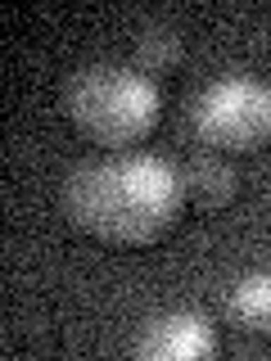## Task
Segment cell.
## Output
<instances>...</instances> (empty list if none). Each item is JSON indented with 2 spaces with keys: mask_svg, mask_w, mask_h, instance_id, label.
I'll return each mask as SVG.
<instances>
[{
  "mask_svg": "<svg viewBox=\"0 0 271 361\" xmlns=\"http://www.w3.org/2000/svg\"><path fill=\"white\" fill-rule=\"evenodd\" d=\"M190 127L212 154H253L271 140V86L248 73L217 77L195 95Z\"/></svg>",
  "mask_w": 271,
  "mask_h": 361,
  "instance_id": "cell-3",
  "label": "cell"
},
{
  "mask_svg": "<svg viewBox=\"0 0 271 361\" xmlns=\"http://www.w3.org/2000/svg\"><path fill=\"white\" fill-rule=\"evenodd\" d=\"M231 321L248 334H271V271H248L226 298Z\"/></svg>",
  "mask_w": 271,
  "mask_h": 361,
  "instance_id": "cell-6",
  "label": "cell"
},
{
  "mask_svg": "<svg viewBox=\"0 0 271 361\" xmlns=\"http://www.w3.org/2000/svg\"><path fill=\"white\" fill-rule=\"evenodd\" d=\"M181 180H186V199L199 203L203 212H217L226 203H235V195H240V172L226 163V154H199L181 172Z\"/></svg>",
  "mask_w": 271,
  "mask_h": 361,
  "instance_id": "cell-5",
  "label": "cell"
},
{
  "mask_svg": "<svg viewBox=\"0 0 271 361\" xmlns=\"http://www.w3.org/2000/svg\"><path fill=\"white\" fill-rule=\"evenodd\" d=\"M158 82L136 73L127 63H95L73 77L68 86V118L86 140L104 149H127L140 145L158 127Z\"/></svg>",
  "mask_w": 271,
  "mask_h": 361,
  "instance_id": "cell-2",
  "label": "cell"
},
{
  "mask_svg": "<svg viewBox=\"0 0 271 361\" xmlns=\"http://www.w3.org/2000/svg\"><path fill=\"white\" fill-rule=\"evenodd\" d=\"M181 59H186V45H181V37L172 27H145L140 37H136V50H131V68L136 73H145L150 82H158V77L176 73Z\"/></svg>",
  "mask_w": 271,
  "mask_h": 361,
  "instance_id": "cell-7",
  "label": "cell"
},
{
  "mask_svg": "<svg viewBox=\"0 0 271 361\" xmlns=\"http://www.w3.org/2000/svg\"><path fill=\"white\" fill-rule=\"evenodd\" d=\"M136 353L150 361H208L217 353V330L199 312H163L145 325Z\"/></svg>",
  "mask_w": 271,
  "mask_h": 361,
  "instance_id": "cell-4",
  "label": "cell"
},
{
  "mask_svg": "<svg viewBox=\"0 0 271 361\" xmlns=\"http://www.w3.org/2000/svg\"><path fill=\"white\" fill-rule=\"evenodd\" d=\"M181 167L158 154H113L68 176L64 212L90 240L145 248L176 231L186 212Z\"/></svg>",
  "mask_w": 271,
  "mask_h": 361,
  "instance_id": "cell-1",
  "label": "cell"
}]
</instances>
